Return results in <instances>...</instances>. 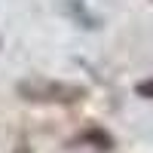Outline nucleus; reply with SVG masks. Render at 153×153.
Masks as SVG:
<instances>
[{"label":"nucleus","instance_id":"f03ea898","mask_svg":"<svg viewBox=\"0 0 153 153\" xmlns=\"http://www.w3.org/2000/svg\"><path fill=\"white\" fill-rule=\"evenodd\" d=\"M135 92L141 95V98H153V80H144V83H138V86H135Z\"/></svg>","mask_w":153,"mask_h":153},{"label":"nucleus","instance_id":"f257e3e1","mask_svg":"<svg viewBox=\"0 0 153 153\" xmlns=\"http://www.w3.org/2000/svg\"><path fill=\"white\" fill-rule=\"evenodd\" d=\"M16 92H19V98L31 101V104H76L89 95L86 86L46 80V76H25V80L16 83Z\"/></svg>","mask_w":153,"mask_h":153}]
</instances>
